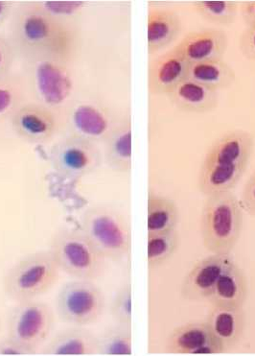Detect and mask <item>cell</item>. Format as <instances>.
Here are the masks:
<instances>
[{"mask_svg": "<svg viewBox=\"0 0 255 356\" xmlns=\"http://www.w3.org/2000/svg\"><path fill=\"white\" fill-rule=\"evenodd\" d=\"M254 138L247 131H229L209 147L198 176L199 191L208 196L232 191L249 168Z\"/></svg>", "mask_w": 255, "mask_h": 356, "instance_id": "7a4b0ae2", "label": "cell"}, {"mask_svg": "<svg viewBox=\"0 0 255 356\" xmlns=\"http://www.w3.org/2000/svg\"><path fill=\"white\" fill-rule=\"evenodd\" d=\"M183 30L180 15L164 7L150 6L148 10V53L156 54L175 42Z\"/></svg>", "mask_w": 255, "mask_h": 356, "instance_id": "ffe728a7", "label": "cell"}, {"mask_svg": "<svg viewBox=\"0 0 255 356\" xmlns=\"http://www.w3.org/2000/svg\"><path fill=\"white\" fill-rule=\"evenodd\" d=\"M233 259L231 254H211L199 260L183 277L180 294L188 302L208 300L217 282Z\"/></svg>", "mask_w": 255, "mask_h": 356, "instance_id": "4fadbf2b", "label": "cell"}, {"mask_svg": "<svg viewBox=\"0 0 255 356\" xmlns=\"http://www.w3.org/2000/svg\"><path fill=\"white\" fill-rule=\"evenodd\" d=\"M1 327H2L1 319H0V332H1Z\"/></svg>", "mask_w": 255, "mask_h": 356, "instance_id": "8d00e7d4", "label": "cell"}, {"mask_svg": "<svg viewBox=\"0 0 255 356\" xmlns=\"http://www.w3.org/2000/svg\"><path fill=\"white\" fill-rule=\"evenodd\" d=\"M38 8L51 16L80 22L83 11L88 6L85 1H33Z\"/></svg>", "mask_w": 255, "mask_h": 356, "instance_id": "f546056e", "label": "cell"}, {"mask_svg": "<svg viewBox=\"0 0 255 356\" xmlns=\"http://www.w3.org/2000/svg\"><path fill=\"white\" fill-rule=\"evenodd\" d=\"M170 355H223V347L214 338L206 322H191L172 330L165 344Z\"/></svg>", "mask_w": 255, "mask_h": 356, "instance_id": "5bb4252c", "label": "cell"}, {"mask_svg": "<svg viewBox=\"0 0 255 356\" xmlns=\"http://www.w3.org/2000/svg\"><path fill=\"white\" fill-rule=\"evenodd\" d=\"M17 3L14 1H0V27L10 22L15 10H16Z\"/></svg>", "mask_w": 255, "mask_h": 356, "instance_id": "d590c367", "label": "cell"}, {"mask_svg": "<svg viewBox=\"0 0 255 356\" xmlns=\"http://www.w3.org/2000/svg\"><path fill=\"white\" fill-rule=\"evenodd\" d=\"M239 13L247 26L255 25V1H245L240 4Z\"/></svg>", "mask_w": 255, "mask_h": 356, "instance_id": "e575fe53", "label": "cell"}, {"mask_svg": "<svg viewBox=\"0 0 255 356\" xmlns=\"http://www.w3.org/2000/svg\"><path fill=\"white\" fill-rule=\"evenodd\" d=\"M81 229L107 260L120 262L129 259L132 250V229L127 216L107 204L85 209Z\"/></svg>", "mask_w": 255, "mask_h": 356, "instance_id": "5b68a950", "label": "cell"}, {"mask_svg": "<svg viewBox=\"0 0 255 356\" xmlns=\"http://www.w3.org/2000/svg\"><path fill=\"white\" fill-rule=\"evenodd\" d=\"M49 161L60 176L77 180L95 172L104 158L99 145L67 134L50 149Z\"/></svg>", "mask_w": 255, "mask_h": 356, "instance_id": "30bf717a", "label": "cell"}, {"mask_svg": "<svg viewBox=\"0 0 255 356\" xmlns=\"http://www.w3.org/2000/svg\"><path fill=\"white\" fill-rule=\"evenodd\" d=\"M60 269L49 250L22 257L3 279L5 295L16 302L38 300L56 285Z\"/></svg>", "mask_w": 255, "mask_h": 356, "instance_id": "8992f818", "label": "cell"}, {"mask_svg": "<svg viewBox=\"0 0 255 356\" xmlns=\"http://www.w3.org/2000/svg\"><path fill=\"white\" fill-rule=\"evenodd\" d=\"M98 337L87 327L70 325L55 333L40 350L42 355H97Z\"/></svg>", "mask_w": 255, "mask_h": 356, "instance_id": "e0dca14e", "label": "cell"}, {"mask_svg": "<svg viewBox=\"0 0 255 356\" xmlns=\"http://www.w3.org/2000/svg\"><path fill=\"white\" fill-rule=\"evenodd\" d=\"M172 104L183 112L206 113L219 105V92L186 78L167 95Z\"/></svg>", "mask_w": 255, "mask_h": 356, "instance_id": "7402d4cb", "label": "cell"}, {"mask_svg": "<svg viewBox=\"0 0 255 356\" xmlns=\"http://www.w3.org/2000/svg\"><path fill=\"white\" fill-rule=\"evenodd\" d=\"M22 76L34 101L60 115L64 112L74 92L72 63L44 58L22 60Z\"/></svg>", "mask_w": 255, "mask_h": 356, "instance_id": "277c9868", "label": "cell"}, {"mask_svg": "<svg viewBox=\"0 0 255 356\" xmlns=\"http://www.w3.org/2000/svg\"><path fill=\"white\" fill-rule=\"evenodd\" d=\"M17 59L16 50L9 38L0 35V76L13 72L15 62Z\"/></svg>", "mask_w": 255, "mask_h": 356, "instance_id": "4dcf8cb0", "label": "cell"}, {"mask_svg": "<svg viewBox=\"0 0 255 356\" xmlns=\"http://www.w3.org/2000/svg\"><path fill=\"white\" fill-rule=\"evenodd\" d=\"M229 47V38L221 29H204L188 33L176 45L189 64L204 60L223 59Z\"/></svg>", "mask_w": 255, "mask_h": 356, "instance_id": "2e32d148", "label": "cell"}, {"mask_svg": "<svg viewBox=\"0 0 255 356\" xmlns=\"http://www.w3.org/2000/svg\"><path fill=\"white\" fill-rule=\"evenodd\" d=\"M240 204L245 212L255 217V171L245 184Z\"/></svg>", "mask_w": 255, "mask_h": 356, "instance_id": "836d02e7", "label": "cell"}, {"mask_svg": "<svg viewBox=\"0 0 255 356\" xmlns=\"http://www.w3.org/2000/svg\"><path fill=\"white\" fill-rule=\"evenodd\" d=\"M36 352L22 345L8 334L0 338V355H35Z\"/></svg>", "mask_w": 255, "mask_h": 356, "instance_id": "1f68e13d", "label": "cell"}, {"mask_svg": "<svg viewBox=\"0 0 255 356\" xmlns=\"http://www.w3.org/2000/svg\"><path fill=\"white\" fill-rule=\"evenodd\" d=\"M132 282H126L113 295L110 305V313L116 324L133 327Z\"/></svg>", "mask_w": 255, "mask_h": 356, "instance_id": "f1b7e54d", "label": "cell"}, {"mask_svg": "<svg viewBox=\"0 0 255 356\" xmlns=\"http://www.w3.org/2000/svg\"><path fill=\"white\" fill-rule=\"evenodd\" d=\"M28 88L24 76L14 72L0 76V123L10 121L15 113L27 102Z\"/></svg>", "mask_w": 255, "mask_h": 356, "instance_id": "d4e9b609", "label": "cell"}, {"mask_svg": "<svg viewBox=\"0 0 255 356\" xmlns=\"http://www.w3.org/2000/svg\"><path fill=\"white\" fill-rule=\"evenodd\" d=\"M249 297V280L244 270L231 262L221 275L208 300L212 307L244 308Z\"/></svg>", "mask_w": 255, "mask_h": 356, "instance_id": "44dd1931", "label": "cell"}, {"mask_svg": "<svg viewBox=\"0 0 255 356\" xmlns=\"http://www.w3.org/2000/svg\"><path fill=\"white\" fill-rule=\"evenodd\" d=\"M239 50L246 59L255 60V25L247 26L239 40Z\"/></svg>", "mask_w": 255, "mask_h": 356, "instance_id": "d6a6232c", "label": "cell"}, {"mask_svg": "<svg viewBox=\"0 0 255 356\" xmlns=\"http://www.w3.org/2000/svg\"><path fill=\"white\" fill-rule=\"evenodd\" d=\"M181 246V236L178 229L166 234L148 236V268L163 266L173 257Z\"/></svg>", "mask_w": 255, "mask_h": 356, "instance_id": "4316f807", "label": "cell"}, {"mask_svg": "<svg viewBox=\"0 0 255 356\" xmlns=\"http://www.w3.org/2000/svg\"><path fill=\"white\" fill-rule=\"evenodd\" d=\"M106 298L93 280H73L60 287L56 298L57 316L69 325L88 327L104 314Z\"/></svg>", "mask_w": 255, "mask_h": 356, "instance_id": "ba28073f", "label": "cell"}, {"mask_svg": "<svg viewBox=\"0 0 255 356\" xmlns=\"http://www.w3.org/2000/svg\"><path fill=\"white\" fill-rule=\"evenodd\" d=\"M243 227L244 211L232 191L206 196L201 213V236L211 254H231Z\"/></svg>", "mask_w": 255, "mask_h": 356, "instance_id": "3957f363", "label": "cell"}, {"mask_svg": "<svg viewBox=\"0 0 255 356\" xmlns=\"http://www.w3.org/2000/svg\"><path fill=\"white\" fill-rule=\"evenodd\" d=\"M7 37L22 60L51 58L72 63L82 47L80 22L51 16L33 1L17 4Z\"/></svg>", "mask_w": 255, "mask_h": 356, "instance_id": "6da1fadb", "label": "cell"}, {"mask_svg": "<svg viewBox=\"0 0 255 356\" xmlns=\"http://www.w3.org/2000/svg\"><path fill=\"white\" fill-rule=\"evenodd\" d=\"M13 132L32 145H44L59 134L60 115L36 101H27L10 120Z\"/></svg>", "mask_w": 255, "mask_h": 356, "instance_id": "7c38bea8", "label": "cell"}, {"mask_svg": "<svg viewBox=\"0 0 255 356\" xmlns=\"http://www.w3.org/2000/svg\"><path fill=\"white\" fill-rule=\"evenodd\" d=\"M189 63L175 47L154 58L148 67V90L151 95H167L188 78Z\"/></svg>", "mask_w": 255, "mask_h": 356, "instance_id": "9a60e30c", "label": "cell"}, {"mask_svg": "<svg viewBox=\"0 0 255 356\" xmlns=\"http://www.w3.org/2000/svg\"><path fill=\"white\" fill-rule=\"evenodd\" d=\"M204 322L227 353L243 339L247 327L246 312L244 308L213 307Z\"/></svg>", "mask_w": 255, "mask_h": 356, "instance_id": "d6986e66", "label": "cell"}, {"mask_svg": "<svg viewBox=\"0 0 255 356\" xmlns=\"http://www.w3.org/2000/svg\"><path fill=\"white\" fill-rule=\"evenodd\" d=\"M55 327L52 307L40 300L17 302L9 312L7 334L37 353L51 337Z\"/></svg>", "mask_w": 255, "mask_h": 356, "instance_id": "9c48e42d", "label": "cell"}, {"mask_svg": "<svg viewBox=\"0 0 255 356\" xmlns=\"http://www.w3.org/2000/svg\"><path fill=\"white\" fill-rule=\"evenodd\" d=\"M120 118L99 102L81 101L67 108V134L80 136L96 145H103Z\"/></svg>", "mask_w": 255, "mask_h": 356, "instance_id": "8fae6325", "label": "cell"}, {"mask_svg": "<svg viewBox=\"0 0 255 356\" xmlns=\"http://www.w3.org/2000/svg\"><path fill=\"white\" fill-rule=\"evenodd\" d=\"M132 353L133 327L115 323L98 337L97 355H131Z\"/></svg>", "mask_w": 255, "mask_h": 356, "instance_id": "484cf974", "label": "cell"}, {"mask_svg": "<svg viewBox=\"0 0 255 356\" xmlns=\"http://www.w3.org/2000/svg\"><path fill=\"white\" fill-rule=\"evenodd\" d=\"M132 118L121 116L103 143V158L116 173L129 174L132 170Z\"/></svg>", "mask_w": 255, "mask_h": 356, "instance_id": "ac0fdd59", "label": "cell"}, {"mask_svg": "<svg viewBox=\"0 0 255 356\" xmlns=\"http://www.w3.org/2000/svg\"><path fill=\"white\" fill-rule=\"evenodd\" d=\"M49 251L60 271L73 279L95 282L104 274L107 259L81 229H60L52 236Z\"/></svg>", "mask_w": 255, "mask_h": 356, "instance_id": "52a82bcc", "label": "cell"}, {"mask_svg": "<svg viewBox=\"0 0 255 356\" xmlns=\"http://www.w3.org/2000/svg\"><path fill=\"white\" fill-rule=\"evenodd\" d=\"M188 78L219 92L234 84L236 73L224 59L208 60L190 64Z\"/></svg>", "mask_w": 255, "mask_h": 356, "instance_id": "cb8c5ba5", "label": "cell"}, {"mask_svg": "<svg viewBox=\"0 0 255 356\" xmlns=\"http://www.w3.org/2000/svg\"><path fill=\"white\" fill-rule=\"evenodd\" d=\"M181 221L180 209L168 197L149 191L147 204L148 236L176 231Z\"/></svg>", "mask_w": 255, "mask_h": 356, "instance_id": "603a6c76", "label": "cell"}, {"mask_svg": "<svg viewBox=\"0 0 255 356\" xmlns=\"http://www.w3.org/2000/svg\"><path fill=\"white\" fill-rule=\"evenodd\" d=\"M192 8L211 24L231 25L236 22L238 17L240 4L236 1H193Z\"/></svg>", "mask_w": 255, "mask_h": 356, "instance_id": "83f0119b", "label": "cell"}]
</instances>
